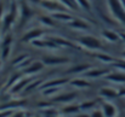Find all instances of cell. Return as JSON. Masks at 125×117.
<instances>
[{"label":"cell","instance_id":"obj_5","mask_svg":"<svg viewBox=\"0 0 125 117\" xmlns=\"http://www.w3.org/2000/svg\"><path fill=\"white\" fill-rule=\"evenodd\" d=\"M42 34V32H39V30H34L33 33H29L26 38H24V40H28V39H31V38H35V36H39Z\"/></svg>","mask_w":125,"mask_h":117},{"label":"cell","instance_id":"obj_3","mask_svg":"<svg viewBox=\"0 0 125 117\" xmlns=\"http://www.w3.org/2000/svg\"><path fill=\"white\" fill-rule=\"evenodd\" d=\"M103 35L108 40H111V41H117V40H118V35L114 34V33H112V32H104Z\"/></svg>","mask_w":125,"mask_h":117},{"label":"cell","instance_id":"obj_6","mask_svg":"<svg viewBox=\"0 0 125 117\" xmlns=\"http://www.w3.org/2000/svg\"><path fill=\"white\" fill-rule=\"evenodd\" d=\"M53 17H55V18H60V19H69V18H71V17L67 16V15H55Z\"/></svg>","mask_w":125,"mask_h":117},{"label":"cell","instance_id":"obj_2","mask_svg":"<svg viewBox=\"0 0 125 117\" xmlns=\"http://www.w3.org/2000/svg\"><path fill=\"white\" fill-rule=\"evenodd\" d=\"M82 43H84L87 47H91V48H97V47L101 46L100 41L97 39H95V38H92V36H85V38H83L82 39Z\"/></svg>","mask_w":125,"mask_h":117},{"label":"cell","instance_id":"obj_4","mask_svg":"<svg viewBox=\"0 0 125 117\" xmlns=\"http://www.w3.org/2000/svg\"><path fill=\"white\" fill-rule=\"evenodd\" d=\"M72 27H74V28H82V29H86L89 25H87L86 23H84V22H80V21H75L74 23H72Z\"/></svg>","mask_w":125,"mask_h":117},{"label":"cell","instance_id":"obj_7","mask_svg":"<svg viewBox=\"0 0 125 117\" xmlns=\"http://www.w3.org/2000/svg\"><path fill=\"white\" fill-rule=\"evenodd\" d=\"M78 2L80 4V6H83L85 8H87L89 7V4H87V1L86 0H78Z\"/></svg>","mask_w":125,"mask_h":117},{"label":"cell","instance_id":"obj_1","mask_svg":"<svg viewBox=\"0 0 125 117\" xmlns=\"http://www.w3.org/2000/svg\"><path fill=\"white\" fill-rule=\"evenodd\" d=\"M108 5L111 7L112 13L118 19H120L122 22L125 23V10L122 5V2H120V0H108Z\"/></svg>","mask_w":125,"mask_h":117}]
</instances>
